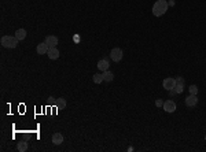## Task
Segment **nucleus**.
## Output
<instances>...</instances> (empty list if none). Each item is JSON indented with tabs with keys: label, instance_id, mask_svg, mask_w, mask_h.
<instances>
[{
	"label": "nucleus",
	"instance_id": "17",
	"mask_svg": "<svg viewBox=\"0 0 206 152\" xmlns=\"http://www.w3.org/2000/svg\"><path fill=\"white\" fill-rule=\"evenodd\" d=\"M175 91H176V93H177V95L183 93V91H184V84H176Z\"/></svg>",
	"mask_w": 206,
	"mask_h": 152
},
{
	"label": "nucleus",
	"instance_id": "18",
	"mask_svg": "<svg viewBox=\"0 0 206 152\" xmlns=\"http://www.w3.org/2000/svg\"><path fill=\"white\" fill-rule=\"evenodd\" d=\"M188 89H190V93H191V95H197L198 93V86L197 85H191Z\"/></svg>",
	"mask_w": 206,
	"mask_h": 152
},
{
	"label": "nucleus",
	"instance_id": "2",
	"mask_svg": "<svg viewBox=\"0 0 206 152\" xmlns=\"http://www.w3.org/2000/svg\"><path fill=\"white\" fill-rule=\"evenodd\" d=\"M18 38L15 37V36H3L2 37V45L4 47V48H15V47L18 45Z\"/></svg>",
	"mask_w": 206,
	"mask_h": 152
},
{
	"label": "nucleus",
	"instance_id": "21",
	"mask_svg": "<svg viewBox=\"0 0 206 152\" xmlns=\"http://www.w3.org/2000/svg\"><path fill=\"white\" fill-rule=\"evenodd\" d=\"M169 95H170V96H175V95H177V93H176L175 89H172V91H169Z\"/></svg>",
	"mask_w": 206,
	"mask_h": 152
},
{
	"label": "nucleus",
	"instance_id": "5",
	"mask_svg": "<svg viewBox=\"0 0 206 152\" xmlns=\"http://www.w3.org/2000/svg\"><path fill=\"white\" fill-rule=\"evenodd\" d=\"M163 110H165L166 112H175L176 111V103L173 100H166L163 101Z\"/></svg>",
	"mask_w": 206,
	"mask_h": 152
},
{
	"label": "nucleus",
	"instance_id": "12",
	"mask_svg": "<svg viewBox=\"0 0 206 152\" xmlns=\"http://www.w3.org/2000/svg\"><path fill=\"white\" fill-rule=\"evenodd\" d=\"M55 107H57L58 110H63L66 107V100L63 97H59L55 100Z\"/></svg>",
	"mask_w": 206,
	"mask_h": 152
},
{
	"label": "nucleus",
	"instance_id": "8",
	"mask_svg": "<svg viewBox=\"0 0 206 152\" xmlns=\"http://www.w3.org/2000/svg\"><path fill=\"white\" fill-rule=\"evenodd\" d=\"M46 44L52 48V47H57L58 45V37L57 36H47L46 37Z\"/></svg>",
	"mask_w": 206,
	"mask_h": 152
},
{
	"label": "nucleus",
	"instance_id": "7",
	"mask_svg": "<svg viewBox=\"0 0 206 152\" xmlns=\"http://www.w3.org/2000/svg\"><path fill=\"white\" fill-rule=\"evenodd\" d=\"M197 104H198L197 95H190L188 97H186V106L187 107H195Z\"/></svg>",
	"mask_w": 206,
	"mask_h": 152
},
{
	"label": "nucleus",
	"instance_id": "20",
	"mask_svg": "<svg viewBox=\"0 0 206 152\" xmlns=\"http://www.w3.org/2000/svg\"><path fill=\"white\" fill-rule=\"evenodd\" d=\"M176 82H177V84H184L183 77H177V78H176Z\"/></svg>",
	"mask_w": 206,
	"mask_h": 152
},
{
	"label": "nucleus",
	"instance_id": "10",
	"mask_svg": "<svg viewBox=\"0 0 206 152\" xmlns=\"http://www.w3.org/2000/svg\"><path fill=\"white\" fill-rule=\"evenodd\" d=\"M48 49H50V47L46 44V41L44 43H40L37 45V48H36V51H37V54L39 55H44V54H47L48 52Z\"/></svg>",
	"mask_w": 206,
	"mask_h": 152
},
{
	"label": "nucleus",
	"instance_id": "3",
	"mask_svg": "<svg viewBox=\"0 0 206 152\" xmlns=\"http://www.w3.org/2000/svg\"><path fill=\"white\" fill-rule=\"evenodd\" d=\"M122 56H124V54H122V49L121 48H113L112 52H110V58H112V60L113 62H117V63L122 59Z\"/></svg>",
	"mask_w": 206,
	"mask_h": 152
},
{
	"label": "nucleus",
	"instance_id": "1",
	"mask_svg": "<svg viewBox=\"0 0 206 152\" xmlns=\"http://www.w3.org/2000/svg\"><path fill=\"white\" fill-rule=\"evenodd\" d=\"M168 7H169V4L166 0H157L154 3V6H153V14L155 17H162L168 11Z\"/></svg>",
	"mask_w": 206,
	"mask_h": 152
},
{
	"label": "nucleus",
	"instance_id": "14",
	"mask_svg": "<svg viewBox=\"0 0 206 152\" xmlns=\"http://www.w3.org/2000/svg\"><path fill=\"white\" fill-rule=\"evenodd\" d=\"M15 37L18 38V40H23V38L26 37V30L25 29H18L17 32H15Z\"/></svg>",
	"mask_w": 206,
	"mask_h": 152
},
{
	"label": "nucleus",
	"instance_id": "11",
	"mask_svg": "<svg viewBox=\"0 0 206 152\" xmlns=\"http://www.w3.org/2000/svg\"><path fill=\"white\" fill-rule=\"evenodd\" d=\"M52 143L55 144V145H59V144L63 143V134H60V133H54L52 134Z\"/></svg>",
	"mask_w": 206,
	"mask_h": 152
},
{
	"label": "nucleus",
	"instance_id": "4",
	"mask_svg": "<svg viewBox=\"0 0 206 152\" xmlns=\"http://www.w3.org/2000/svg\"><path fill=\"white\" fill-rule=\"evenodd\" d=\"M176 78H172V77H168V78H165L163 80V82H162V85H163V88L166 89V91H172V89H175L176 88Z\"/></svg>",
	"mask_w": 206,
	"mask_h": 152
},
{
	"label": "nucleus",
	"instance_id": "15",
	"mask_svg": "<svg viewBox=\"0 0 206 152\" xmlns=\"http://www.w3.org/2000/svg\"><path fill=\"white\" fill-rule=\"evenodd\" d=\"M17 149L19 152H25L26 149H28V143H26V141H21V143H18Z\"/></svg>",
	"mask_w": 206,
	"mask_h": 152
},
{
	"label": "nucleus",
	"instance_id": "6",
	"mask_svg": "<svg viewBox=\"0 0 206 152\" xmlns=\"http://www.w3.org/2000/svg\"><path fill=\"white\" fill-rule=\"evenodd\" d=\"M47 55H48V58L51 60H55V59H58L59 58V49L57 48V47H52V48H50L48 49V52H47Z\"/></svg>",
	"mask_w": 206,
	"mask_h": 152
},
{
	"label": "nucleus",
	"instance_id": "22",
	"mask_svg": "<svg viewBox=\"0 0 206 152\" xmlns=\"http://www.w3.org/2000/svg\"><path fill=\"white\" fill-rule=\"evenodd\" d=\"M169 6H175V0H170V2H168Z\"/></svg>",
	"mask_w": 206,
	"mask_h": 152
},
{
	"label": "nucleus",
	"instance_id": "19",
	"mask_svg": "<svg viewBox=\"0 0 206 152\" xmlns=\"http://www.w3.org/2000/svg\"><path fill=\"white\" fill-rule=\"evenodd\" d=\"M155 106H157V107H162L163 106V101L161 100V99H157V100H155Z\"/></svg>",
	"mask_w": 206,
	"mask_h": 152
},
{
	"label": "nucleus",
	"instance_id": "9",
	"mask_svg": "<svg viewBox=\"0 0 206 152\" xmlns=\"http://www.w3.org/2000/svg\"><path fill=\"white\" fill-rule=\"evenodd\" d=\"M109 66H110V63H109V60L107 59H100L99 62H98V69L102 70V71L109 70Z\"/></svg>",
	"mask_w": 206,
	"mask_h": 152
},
{
	"label": "nucleus",
	"instance_id": "16",
	"mask_svg": "<svg viewBox=\"0 0 206 152\" xmlns=\"http://www.w3.org/2000/svg\"><path fill=\"white\" fill-rule=\"evenodd\" d=\"M92 81H94L95 84H100L103 82V74H94V77H92Z\"/></svg>",
	"mask_w": 206,
	"mask_h": 152
},
{
	"label": "nucleus",
	"instance_id": "13",
	"mask_svg": "<svg viewBox=\"0 0 206 152\" xmlns=\"http://www.w3.org/2000/svg\"><path fill=\"white\" fill-rule=\"evenodd\" d=\"M103 80L107 81V82H112L114 80V74L112 71H109V70H106V71H103Z\"/></svg>",
	"mask_w": 206,
	"mask_h": 152
}]
</instances>
